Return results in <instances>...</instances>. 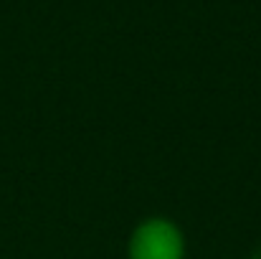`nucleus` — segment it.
Wrapping results in <instances>:
<instances>
[{
    "label": "nucleus",
    "mask_w": 261,
    "mask_h": 259,
    "mask_svg": "<svg viewBox=\"0 0 261 259\" xmlns=\"http://www.w3.org/2000/svg\"><path fill=\"white\" fill-rule=\"evenodd\" d=\"M185 234L168 216L142 219L127 242V259H185Z\"/></svg>",
    "instance_id": "obj_1"
},
{
    "label": "nucleus",
    "mask_w": 261,
    "mask_h": 259,
    "mask_svg": "<svg viewBox=\"0 0 261 259\" xmlns=\"http://www.w3.org/2000/svg\"><path fill=\"white\" fill-rule=\"evenodd\" d=\"M254 259H261V252H256V254H254Z\"/></svg>",
    "instance_id": "obj_2"
}]
</instances>
